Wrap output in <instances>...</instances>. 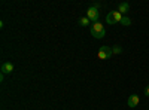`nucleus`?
<instances>
[{
  "mask_svg": "<svg viewBox=\"0 0 149 110\" xmlns=\"http://www.w3.org/2000/svg\"><path fill=\"white\" fill-rule=\"evenodd\" d=\"M3 80H5V75L2 73V75H0V82H3Z\"/></svg>",
  "mask_w": 149,
  "mask_h": 110,
  "instance_id": "nucleus-12",
  "label": "nucleus"
},
{
  "mask_svg": "<svg viewBox=\"0 0 149 110\" xmlns=\"http://www.w3.org/2000/svg\"><path fill=\"white\" fill-rule=\"evenodd\" d=\"M90 31H91V36L94 39H103L106 36V28L104 26L98 21V22H93L90 26Z\"/></svg>",
  "mask_w": 149,
  "mask_h": 110,
  "instance_id": "nucleus-1",
  "label": "nucleus"
},
{
  "mask_svg": "<svg viewBox=\"0 0 149 110\" xmlns=\"http://www.w3.org/2000/svg\"><path fill=\"white\" fill-rule=\"evenodd\" d=\"M127 103H128V107H137L139 103H140V97L137 94H133V95L128 97V101Z\"/></svg>",
  "mask_w": 149,
  "mask_h": 110,
  "instance_id": "nucleus-5",
  "label": "nucleus"
},
{
  "mask_svg": "<svg viewBox=\"0 0 149 110\" xmlns=\"http://www.w3.org/2000/svg\"><path fill=\"white\" fill-rule=\"evenodd\" d=\"M128 10H130V5H128L127 2H122V3L118 5V12H119L121 15H125Z\"/></svg>",
  "mask_w": 149,
  "mask_h": 110,
  "instance_id": "nucleus-7",
  "label": "nucleus"
},
{
  "mask_svg": "<svg viewBox=\"0 0 149 110\" xmlns=\"http://www.w3.org/2000/svg\"><path fill=\"white\" fill-rule=\"evenodd\" d=\"M112 55V48L110 46H102L100 49H98V52H97V57H98V59H109Z\"/></svg>",
  "mask_w": 149,
  "mask_h": 110,
  "instance_id": "nucleus-4",
  "label": "nucleus"
},
{
  "mask_svg": "<svg viewBox=\"0 0 149 110\" xmlns=\"http://www.w3.org/2000/svg\"><path fill=\"white\" fill-rule=\"evenodd\" d=\"M121 52H122V48H121L119 45H115L113 48H112V54L116 55V54H121Z\"/></svg>",
  "mask_w": 149,
  "mask_h": 110,
  "instance_id": "nucleus-10",
  "label": "nucleus"
},
{
  "mask_svg": "<svg viewBox=\"0 0 149 110\" xmlns=\"http://www.w3.org/2000/svg\"><path fill=\"white\" fill-rule=\"evenodd\" d=\"M121 26H125V27L131 26V19H130L127 15H124V17H122V19H121Z\"/></svg>",
  "mask_w": 149,
  "mask_h": 110,
  "instance_id": "nucleus-9",
  "label": "nucleus"
},
{
  "mask_svg": "<svg viewBox=\"0 0 149 110\" xmlns=\"http://www.w3.org/2000/svg\"><path fill=\"white\" fill-rule=\"evenodd\" d=\"M124 15H121L118 10H112L106 15V22L110 24V26H115V24H121V19H122Z\"/></svg>",
  "mask_w": 149,
  "mask_h": 110,
  "instance_id": "nucleus-2",
  "label": "nucleus"
},
{
  "mask_svg": "<svg viewBox=\"0 0 149 110\" xmlns=\"http://www.w3.org/2000/svg\"><path fill=\"white\" fill-rule=\"evenodd\" d=\"M86 18H88L91 22H98V18H100V9L95 8L94 5H91L88 9H86Z\"/></svg>",
  "mask_w": 149,
  "mask_h": 110,
  "instance_id": "nucleus-3",
  "label": "nucleus"
},
{
  "mask_svg": "<svg viewBox=\"0 0 149 110\" xmlns=\"http://www.w3.org/2000/svg\"><path fill=\"white\" fill-rule=\"evenodd\" d=\"M91 24H93V22L86 18V17H81V18H79V26H81V27H88V26H91Z\"/></svg>",
  "mask_w": 149,
  "mask_h": 110,
  "instance_id": "nucleus-8",
  "label": "nucleus"
},
{
  "mask_svg": "<svg viewBox=\"0 0 149 110\" xmlns=\"http://www.w3.org/2000/svg\"><path fill=\"white\" fill-rule=\"evenodd\" d=\"M0 70H2L3 75H10V73L14 71V64L9 63V61H5V63L2 64V68H0Z\"/></svg>",
  "mask_w": 149,
  "mask_h": 110,
  "instance_id": "nucleus-6",
  "label": "nucleus"
},
{
  "mask_svg": "<svg viewBox=\"0 0 149 110\" xmlns=\"http://www.w3.org/2000/svg\"><path fill=\"white\" fill-rule=\"evenodd\" d=\"M145 95H148V97H149V85L145 88Z\"/></svg>",
  "mask_w": 149,
  "mask_h": 110,
  "instance_id": "nucleus-11",
  "label": "nucleus"
}]
</instances>
